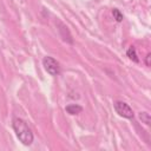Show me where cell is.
I'll return each instance as SVG.
<instances>
[{"instance_id": "9c48e42d", "label": "cell", "mask_w": 151, "mask_h": 151, "mask_svg": "<svg viewBox=\"0 0 151 151\" xmlns=\"http://www.w3.org/2000/svg\"><path fill=\"white\" fill-rule=\"evenodd\" d=\"M150 58H151V54L149 53V54L146 55V66H150Z\"/></svg>"}, {"instance_id": "277c9868", "label": "cell", "mask_w": 151, "mask_h": 151, "mask_svg": "<svg viewBox=\"0 0 151 151\" xmlns=\"http://www.w3.org/2000/svg\"><path fill=\"white\" fill-rule=\"evenodd\" d=\"M58 26H59V32H60L61 38H63L65 41H67V42L72 44V42H73V40H72V37H71V34H70V32H68L67 27H66L64 24H61V22H59V24H58Z\"/></svg>"}, {"instance_id": "6da1fadb", "label": "cell", "mask_w": 151, "mask_h": 151, "mask_svg": "<svg viewBox=\"0 0 151 151\" xmlns=\"http://www.w3.org/2000/svg\"><path fill=\"white\" fill-rule=\"evenodd\" d=\"M13 129H14L17 137L19 138V140L24 145H31L32 144L33 133H32L31 129L27 126V124L25 123V120H22L21 118H14L13 119Z\"/></svg>"}, {"instance_id": "ba28073f", "label": "cell", "mask_w": 151, "mask_h": 151, "mask_svg": "<svg viewBox=\"0 0 151 151\" xmlns=\"http://www.w3.org/2000/svg\"><path fill=\"white\" fill-rule=\"evenodd\" d=\"M112 14H113V17H114V19L117 20V21H123V19H124V17H123V14L119 12V9H117V8H114L113 11H112Z\"/></svg>"}, {"instance_id": "7a4b0ae2", "label": "cell", "mask_w": 151, "mask_h": 151, "mask_svg": "<svg viewBox=\"0 0 151 151\" xmlns=\"http://www.w3.org/2000/svg\"><path fill=\"white\" fill-rule=\"evenodd\" d=\"M114 110H116V112L119 116H122L124 118H127V119L133 118V111H132V109L126 103H124V101H116L114 103Z\"/></svg>"}, {"instance_id": "8992f818", "label": "cell", "mask_w": 151, "mask_h": 151, "mask_svg": "<svg viewBox=\"0 0 151 151\" xmlns=\"http://www.w3.org/2000/svg\"><path fill=\"white\" fill-rule=\"evenodd\" d=\"M127 57H129L131 60H133V61L138 63V58H137V53H136L134 47H130V48L127 50Z\"/></svg>"}, {"instance_id": "5b68a950", "label": "cell", "mask_w": 151, "mask_h": 151, "mask_svg": "<svg viewBox=\"0 0 151 151\" xmlns=\"http://www.w3.org/2000/svg\"><path fill=\"white\" fill-rule=\"evenodd\" d=\"M81 106L77 105V104H70L66 106V111L70 113V114H78L81 112Z\"/></svg>"}, {"instance_id": "3957f363", "label": "cell", "mask_w": 151, "mask_h": 151, "mask_svg": "<svg viewBox=\"0 0 151 151\" xmlns=\"http://www.w3.org/2000/svg\"><path fill=\"white\" fill-rule=\"evenodd\" d=\"M42 64H44L45 70L51 76H57L59 73V64H58V61L54 58H52V57H45L44 60H42Z\"/></svg>"}, {"instance_id": "52a82bcc", "label": "cell", "mask_w": 151, "mask_h": 151, "mask_svg": "<svg viewBox=\"0 0 151 151\" xmlns=\"http://www.w3.org/2000/svg\"><path fill=\"white\" fill-rule=\"evenodd\" d=\"M139 118H140V120H142L143 123H145L146 125H149L150 122H151V117H150V114H149L147 112H142V113L139 114Z\"/></svg>"}]
</instances>
